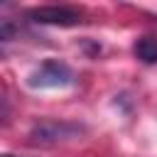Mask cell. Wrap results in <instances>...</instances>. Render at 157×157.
<instances>
[{
  "label": "cell",
  "instance_id": "cell-2",
  "mask_svg": "<svg viewBox=\"0 0 157 157\" xmlns=\"http://www.w3.org/2000/svg\"><path fill=\"white\" fill-rule=\"evenodd\" d=\"M74 83V71L69 64L59 61V59H47L42 61L29 76H27V86L29 88H64Z\"/></svg>",
  "mask_w": 157,
  "mask_h": 157
},
{
  "label": "cell",
  "instance_id": "cell-3",
  "mask_svg": "<svg viewBox=\"0 0 157 157\" xmlns=\"http://www.w3.org/2000/svg\"><path fill=\"white\" fill-rule=\"evenodd\" d=\"M29 22L37 25H54V27H76L81 25V12L66 5H42V7H29L25 12Z\"/></svg>",
  "mask_w": 157,
  "mask_h": 157
},
{
  "label": "cell",
  "instance_id": "cell-1",
  "mask_svg": "<svg viewBox=\"0 0 157 157\" xmlns=\"http://www.w3.org/2000/svg\"><path fill=\"white\" fill-rule=\"evenodd\" d=\"M86 128L78 123H69V120H39L29 128V142L39 145V147H54L69 140H76L78 135H83Z\"/></svg>",
  "mask_w": 157,
  "mask_h": 157
},
{
  "label": "cell",
  "instance_id": "cell-5",
  "mask_svg": "<svg viewBox=\"0 0 157 157\" xmlns=\"http://www.w3.org/2000/svg\"><path fill=\"white\" fill-rule=\"evenodd\" d=\"M2 157H17V155H10V152H5V155H2Z\"/></svg>",
  "mask_w": 157,
  "mask_h": 157
},
{
  "label": "cell",
  "instance_id": "cell-4",
  "mask_svg": "<svg viewBox=\"0 0 157 157\" xmlns=\"http://www.w3.org/2000/svg\"><path fill=\"white\" fill-rule=\"evenodd\" d=\"M132 54L142 64H157V34H142L140 39H135Z\"/></svg>",
  "mask_w": 157,
  "mask_h": 157
}]
</instances>
